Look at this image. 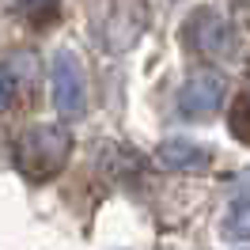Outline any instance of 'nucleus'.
<instances>
[{
  "label": "nucleus",
  "mask_w": 250,
  "mask_h": 250,
  "mask_svg": "<svg viewBox=\"0 0 250 250\" xmlns=\"http://www.w3.org/2000/svg\"><path fill=\"white\" fill-rule=\"evenodd\" d=\"M16 8H19V16L34 19V23H46L57 12V0H16Z\"/></svg>",
  "instance_id": "obj_7"
},
{
  "label": "nucleus",
  "mask_w": 250,
  "mask_h": 250,
  "mask_svg": "<svg viewBox=\"0 0 250 250\" xmlns=\"http://www.w3.org/2000/svg\"><path fill=\"white\" fill-rule=\"evenodd\" d=\"M49 91H53V106L61 118H80L87 106V83H83V68H80L76 53L57 49L53 68H49Z\"/></svg>",
  "instance_id": "obj_2"
},
{
  "label": "nucleus",
  "mask_w": 250,
  "mask_h": 250,
  "mask_svg": "<svg viewBox=\"0 0 250 250\" xmlns=\"http://www.w3.org/2000/svg\"><path fill=\"white\" fill-rule=\"evenodd\" d=\"M239 4H250V0H239Z\"/></svg>",
  "instance_id": "obj_10"
},
{
  "label": "nucleus",
  "mask_w": 250,
  "mask_h": 250,
  "mask_svg": "<svg viewBox=\"0 0 250 250\" xmlns=\"http://www.w3.org/2000/svg\"><path fill=\"white\" fill-rule=\"evenodd\" d=\"M72 152V137L64 125H34L19 137V148H16V163L23 178L31 182H46L53 174H61L64 159Z\"/></svg>",
  "instance_id": "obj_1"
},
{
  "label": "nucleus",
  "mask_w": 250,
  "mask_h": 250,
  "mask_svg": "<svg viewBox=\"0 0 250 250\" xmlns=\"http://www.w3.org/2000/svg\"><path fill=\"white\" fill-rule=\"evenodd\" d=\"M231 129H235V133H239V137H247V141H250V87H247V95L239 99V106H235Z\"/></svg>",
  "instance_id": "obj_8"
},
{
  "label": "nucleus",
  "mask_w": 250,
  "mask_h": 250,
  "mask_svg": "<svg viewBox=\"0 0 250 250\" xmlns=\"http://www.w3.org/2000/svg\"><path fill=\"white\" fill-rule=\"evenodd\" d=\"M156 159L167 167V171H205L212 163V152L201 148V144L186 141V137H171L156 148Z\"/></svg>",
  "instance_id": "obj_5"
},
{
  "label": "nucleus",
  "mask_w": 250,
  "mask_h": 250,
  "mask_svg": "<svg viewBox=\"0 0 250 250\" xmlns=\"http://www.w3.org/2000/svg\"><path fill=\"white\" fill-rule=\"evenodd\" d=\"M224 91H228V83H224L220 72H197L178 91V114L186 122H208L224 103Z\"/></svg>",
  "instance_id": "obj_4"
},
{
  "label": "nucleus",
  "mask_w": 250,
  "mask_h": 250,
  "mask_svg": "<svg viewBox=\"0 0 250 250\" xmlns=\"http://www.w3.org/2000/svg\"><path fill=\"white\" fill-rule=\"evenodd\" d=\"M182 38H186V46L197 57H224L231 49V27H228V19L220 16L216 8H197L189 16Z\"/></svg>",
  "instance_id": "obj_3"
},
{
  "label": "nucleus",
  "mask_w": 250,
  "mask_h": 250,
  "mask_svg": "<svg viewBox=\"0 0 250 250\" xmlns=\"http://www.w3.org/2000/svg\"><path fill=\"white\" fill-rule=\"evenodd\" d=\"M224 239H250V171L239 178V193L224 212Z\"/></svg>",
  "instance_id": "obj_6"
},
{
  "label": "nucleus",
  "mask_w": 250,
  "mask_h": 250,
  "mask_svg": "<svg viewBox=\"0 0 250 250\" xmlns=\"http://www.w3.org/2000/svg\"><path fill=\"white\" fill-rule=\"evenodd\" d=\"M12 99H16V76L0 64V110H8L12 106Z\"/></svg>",
  "instance_id": "obj_9"
}]
</instances>
